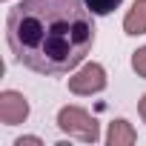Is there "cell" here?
Returning a JSON list of instances; mask_svg holds the SVG:
<instances>
[{
	"label": "cell",
	"mask_w": 146,
	"mask_h": 146,
	"mask_svg": "<svg viewBox=\"0 0 146 146\" xmlns=\"http://www.w3.org/2000/svg\"><path fill=\"white\" fill-rule=\"evenodd\" d=\"M137 115H140V120L146 123V95H143V98L137 100Z\"/></svg>",
	"instance_id": "cell-10"
},
{
	"label": "cell",
	"mask_w": 146,
	"mask_h": 146,
	"mask_svg": "<svg viewBox=\"0 0 146 146\" xmlns=\"http://www.w3.org/2000/svg\"><path fill=\"white\" fill-rule=\"evenodd\" d=\"M83 3L89 6V12L92 15H112L123 0H83Z\"/></svg>",
	"instance_id": "cell-7"
},
{
	"label": "cell",
	"mask_w": 146,
	"mask_h": 146,
	"mask_svg": "<svg viewBox=\"0 0 146 146\" xmlns=\"http://www.w3.org/2000/svg\"><path fill=\"white\" fill-rule=\"evenodd\" d=\"M6 40L15 60L37 75H69L95 46L83 0H20L9 9Z\"/></svg>",
	"instance_id": "cell-1"
},
{
	"label": "cell",
	"mask_w": 146,
	"mask_h": 146,
	"mask_svg": "<svg viewBox=\"0 0 146 146\" xmlns=\"http://www.w3.org/2000/svg\"><path fill=\"white\" fill-rule=\"evenodd\" d=\"M123 32L132 35V37L146 35V0H135L132 3V9L123 17Z\"/></svg>",
	"instance_id": "cell-6"
},
{
	"label": "cell",
	"mask_w": 146,
	"mask_h": 146,
	"mask_svg": "<svg viewBox=\"0 0 146 146\" xmlns=\"http://www.w3.org/2000/svg\"><path fill=\"white\" fill-rule=\"evenodd\" d=\"M26 117H29L26 95L15 89H3L0 92V120L6 126H17V123H26Z\"/></svg>",
	"instance_id": "cell-4"
},
{
	"label": "cell",
	"mask_w": 146,
	"mask_h": 146,
	"mask_svg": "<svg viewBox=\"0 0 146 146\" xmlns=\"http://www.w3.org/2000/svg\"><path fill=\"white\" fill-rule=\"evenodd\" d=\"M106 83H109V78H106V69L100 66V63H83L75 75L69 78V92L72 95H78V98H89V95H98V92H103L106 89Z\"/></svg>",
	"instance_id": "cell-3"
},
{
	"label": "cell",
	"mask_w": 146,
	"mask_h": 146,
	"mask_svg": "<svg viewBox=\"0 0 146 146\" xmlns=\"http://www.w3.org/2000/svg\"><path fill=\"white\" fill-rule=\"evenodd\" d=\"M132 69H135V75L146 80V46H140L137 52H132Z\"/></svg>",
	"instance_id": "cell-8"
},
{
	"label": "cell",
	"mask_w": 146,
	"mask_h": 146,
	"mask_svg": "<svg viewBox=\"0 0 146 146\" xmlns=\"http://www.w3.org/2000/svg\"><path fill=\"white\" fill-rule=\"evenodd\" d=\"M57 129L69 137L83 140V143H98L100 140V126L83 106H63L57 112Z\"/></svg>",
	"instance_id": "cell-2"
},
{
	"label": "cell",
	"mask_w": 146,
	"mask_h": 146,
	"mask_svg": "<svg viewBox=\"0 0 146 146\" xmlns=\"http://www.w3.org/2000/svg\"><path fill=\"white\" fill-rule=\"evenodd\" d=\"M15 146H43V140H40L37 135H23V137L15 140Z\"/></svg>",
	"instance_id": "cell-9"
},
{
	"label": "cell",
	"mask_w": 146,
	"mask_h": 146,
	"mask_svg": "<svg viewBox=\"0 0 146 146\" xmlns=\"http://www.w3.org/2000/svg\"><path fill=\"white\" fill-rule=\"evenodd\" d=\"M135 140H137V132H135V126L126 117H115L109 123V132H106V143L109 146H132Z\"/></svg>",
	"instance_id": "cell-5"
}]
</instances>
